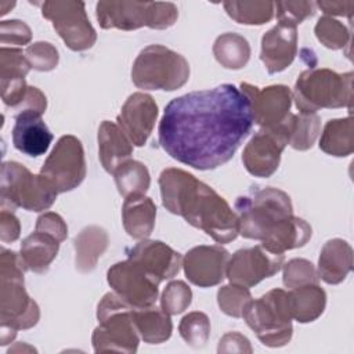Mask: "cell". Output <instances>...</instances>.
Wrapping results in <instances>:
<instances>
[{
    "instance_id": "obj_1",
    "label": "cell",
    "mask_w": 354,
    "mask_h": 354,
    "mask_svg": "<svg viewBox=\"0 0 354 354\" xmlns=\"http://www.w3.org/2000/svg\"><path fill=\"white\" fill-rule=\"evenodd\" d=\"M253 126L248 97L234 84L192 91L171 100L158 127L162 149L196 170L227 163Z\"/></svg>"
},
{
    "instance_id": "obj_2",
    "label": "cell",
    "mask_w": 354,
    "mask_h": 354,
    "mask_svg": "<svg viewBox=\"0 0 354 354\" xmlns=\"http://www.w3.org/2000/svg\"><path fill=\"white\" fill-rule=\"evenodd\" d=\"M159 187L166 210L181 216L217 243H228L239 235V220L235 210L212 187L191 173L167 167L159 176Z\"/></svg>"
},
{
    "instance_id": "obj_3",
    "label": "cell",
    "mask_w": 354,
    "mask_h": 354,
    "mask_svg": "<svg viewBox=\"0 0 354 354\" xmlns=\"http://www.w3.org/2000/svg\"><path fill=\"white\" fill-rule=\"evenodd\" d=\"M28 270L21 254L1 249L0 254V321L1 325L19 329L33 328L40 318L37 303L24 285Z\"/></svg>"
},
{
    "instance_id": "obj_4",
    "label": "cell",
    "mask_w": 354,
    "mask_h": 354,
    "mask_svg": "<svg viewBox=\"0 0 354 354\" xmlns=\"http://www.w3.org/2000/svg\"><path fill=\"white\" fill-rule=\"evenodd\" d=\"M300 113L322 108H348L353 101V72L337 73L328 68H310L297 77L292 94Z\"/></svg>"
},
{
    "instance_id": "obj_5",
    "label": "cell",
    "mask_w": 354,
    "mask_h": 354,
    "mask_svg": "<svg viewBox=\"0 0 354 354\" xmlns=\"http://www.w3.org/2000/svg\"><path fill=\"white\" fill-rule=\"evenodd\" d=\"M239 234L248 239L263 241L283 218L293 214L290 196L272 187L254 189L235 201Z\"/></svg>"
},
{
    "instance_id": "obj_6",
    "label": "cell",
    "mask_w": 354,
    "mask_h": 354,
    "mask_svg": "<svg viewBox=\"0 0 354 354\" xmlns=\"http://www.w3.org/2000/svg\"><path fill=\"white\" fill-rule=\"evenodd\" d=\"M1 210L12 212L22 207L29 212H43L53 206L58 191L40 173H30L18 162H4L0 178Z\"/></svg>"
},
{
    "instance_id": "obj_7",
    "label": "cell",
    "mask_w": 354,
    "mask_h": 354,
    "mask_svg": "<svg viewBox=\"0 0 354 354\" xmlns=\"http://www.w3.org/2000/svg\"><path fill=\"white\" fill-rule=\"evenodd\" d=\"M98 326L93 332L95 353L120 351L136 353L140 335L133 321V307L123 301L115 292L104 295L97 307Z\"/></svg>"
},
{
    "instance_id": "obj_8",
    "label": "cell",
    "mask_w": 354,
    "mask_h": 354,
    "mask_svg": "<svg viewBox=\"0 0 354 354\" xmlns=\"http://www.w3.org/2000/svg\"><path fill=\"white\" fill-rule=\"evenodd\" d=\"M248 326L267 347H282L293 335L289 292L271 289L257 300H250L242 314Z\"/></svg>"
},
{
    "instance_id": "obj_9",
    "label": "cell",
    "mask_w": 354,
    "mask_h": 354,
    "mask_svg": "<svg viewBox=\"0 0 354 354\" xmlns=\"http://www.w3.org/2000/svg\"><path fill=\"white\" fill-rule=\"evenodd\" d=\"M189 79V64L178 53L151 44L140 51L133 68L131 80L138 88L174 91Z\"/></svg>"
},
{
    "instance_id": "obj_10",
    "label": "cell",
    "mask_w": 354,
    "mask_h": 354,
    "mask_svg": "<svg viewBox=\"0 0 354 354\" xmlns=\"http://www.w3.org/2000/svg\"><path fill=\"white\" fill-rule=\"evenodd\" d=\"M95 17L102 29H167L177 21L178 10L162 1H98Z\"/></svg>"
},
{
    "instance_id": "obj_11",
    "label": "cell",
    "mask_w": 354,
    "mask_h": 354,
    "mask_svg": "<svg viewBox=\"0 0 354 354\" xmlns=\"http://www.w3.org/2000/svg\"><path fill=\"white\" fill-rule=\"evenodd\" d=\"M41 15L51 21L53 28L72 51H84L94 46L97 33L90 24L84 3L73 0H51L39 4Z\"/></svg>"
},
{
    "instance_id": "obj_12",
    "label": "cell",
    "mask_w": 354,
    "mask_h": 354,
    "mask_svg": "<svg viewBox=\"0 0 354 354\" xmlns=\"http://www.w3.org/2000/svg\"><path fill=\"white\" fill-rule=\"evenodd\" d=\"M87 173L86 158L82 141L71 134L62 136L47 159L40 174L44 176L58 191V194L77 188Z\"/></svg>"
},
{
    "instance_id": "obj_13",
    "label": "cell",
    "mask_w": 354,
    "mask_h": 354,
    "mask_svg": "<svg viewBox=\"0 0 354 354\" xmlns=\"http://www.w3.org/2000/svg\"><path fill=\"white\" fill-rule=\"evenodd\" d=\"M290 115L292 112L275 127L260 129L246 144L242 152V162L248 173L267 178L277 171L282 151L289 144Z\"/></svg>"
},
{
    "instance_id": "obj_14",
    "label": "cell",
    "mask_w": 354,
    "mask_h": 354,
    "mask_svg": "<svg viewBox=\"0 0 354 354\" xmlns=\"http://www.w3.org/2000/svg\"><path fill=\"white\" fill-rule=\"evenodd\" d=\"M112 290L133 308L153 306L159 296V281L130 259L113 264L106 272Z\"/></svg>"
},
{
    "instance_id": "obj_15",
    "label": "cell",
    "mask_w": 354,
    "mask_h": 354,
    "mask_svg": "<svg viewBox=\"0 0 354 354\" xmlns=\"http://www.w3.org/2000/svg\"><path fill=\"white\" fill-rule=\"evenodd\" d=\"M283 266V254L271 253L261 245L239 249L230 256L225 277L231 283L252 288L275 275Z\"/></svg>"
},
{
    "instance_id": "obj_16",
    "label": "cell",
    "mask_w": 354,
    "mask_h": 354,
    "mask_svg": "<svg viewBox=\"0 0 354 354\" xmlns=\"http://www.w3.org/2000/svg\"><path fill=\"white\" fill-rule=\"evenodd\" d=\"M239 88L249 100L253 123L261 129L278 126L290 113L292 91L288 86L272 84L260 88L242 82Z\"/></svg>"
},
{
    "instance_id": "obj_17",
    "label": "cell",
    "mask_w": 354,
    "mask_h": 354,
    "mask_svg": "<svg viewBox=\"0 0 354 354\" xmlns=\"http://www.w3.org/2000/svg\"><path fill=\"white\" fill-rule=\"evenodd\" d=\"M228 260L230 253L223 246L199 245L185 253L183 268L191 283L199 288H210L225 278Z\"/></svg>"
},
{
    "instance_id": "obj_18",
    "label": "cell",
    "mask_w": 354,
    "mask_h": 354,
    "mask_svg": "<svg viewBox=\"0 0 354 354\" xmlns=\"http://www.w3.org/2000/svg\"><path fill=\"white\" fill-rule=\"evenodd\" d=\"M158 118L155 100L145 93H133L116 118L118 126L136 147L145 145Z\"/></svg>"
},
{
    "instance_id": "obj_19",
    "label": "cell",
    "mask_w": 354,
    "mask_h": 354,
    "mask_svg": "<svg viewBox=\"0 0 354 354\" xmlns=\"http://www.w3.org/2000/svg\"><path fill=\"white\" fill-rule=\"evenodd\" d=\"M127 259L140 264L159 282L173 278L183 267L181 254L162 241L141 239L127 250Z\"/></svg>"
},
{
    "instance_id": "obj_20",
    "label": "cell",
    "mask_w": 354,
    "mask_h": 354,
    "mask_svg": "<svg viewBox=\"0 0 354 354\" xmlns=\"http://www.w3.org/2000/svg\"><path fill=\"white\" fill-rule=\"evenodd\" d=\"M30 66L25 53L15 47H3L0 50V87L1 100L6 106L15 109L26 95L28 84L25 76Z\"/></svg>"
},
{
    "instance_id": "obj_21",
    "label": "cell",
    "mask_w": 354,
    "mask_h": 354,
    "mask_svg": "<svg viewBox=\"0 0 354 354\" xmlns=\"http://www.w3.org/2000/svg\"><path fill=\"white\" fill-rule=\"evenodd\" d=\"M297 54L296 26L278 22L261 37L260 59L270 75L285 71Z\"/></svg>"
},
{
    "instance_id": "obj_22",
    "label": "cell",
    "mask_w": 354,
    "mask_h": 354,
    "mask_svg": "<svg viewBox=\"0 0 354 354\" xmlns=\"http://www.w3.org/2000/svg\"><path fill=\"white\" fill-rule=\"evenodd\" d=\"M15 124L12 127V144L14 147L32 158L40 156L47 152L53 134L41 116L33 113L15 115Z\"/></svg>"
},
{
    "instance_id": "obj_23",
    "label": "cell",
    "mask_w": 354,
    "mask_h": 354,
    "mask_svg": "<svg viewBox=\"0 0 354 354\" xmlns=\"http://www.w3.org/2000/svg\"><path fill=\"white\" fill-rule=\"evenodd\" d=\"M98 158L105 171L112 173L133 153V144L118 126V123L104 120L98 127Z\"/></svg>"
},
{
    "instance_id": "obj_24",
    "label": "cell",
    "mask_w": 354,
    "mask_h": 354,
    "mask_svg": "<svg viewBox=\"0 0 354 354\" xmlns=\"http://www.w3.org/2000/svg\"><path fill=\"white\" fill-rule=\"evenodd\" d=\"M353 268V249L344 239L333 238L321 249L318 259V277L329 283L337 285L346 279Z\"/></svg>"
},
{
    "instance_id": "obj_25",
    "label": "cell",
    "mask_w": 354,
    "mask_h": 354,
    "mask_svg": "<svg viewBox=\"0 0 354 354\" xmlns=\"http://www.w3.org/2000/svg\"><path fill=\"white\" fill-rule=\"evenodd\" d=\"M156 206L145 195H130L124 199L122 207V221L129 236L134 239H147L155 227Z\"/></svg>"
},
{
    "instance_id": "obj_26",
    "label": "cell",
    "mask_w": 354,
    "mask_h": 354,
    "mask_svg": "<svg viewBox=\"0 0 354 354\" xmlns=\"http://www.w3.org/2000/svg\"><path fill=\"white\" fill-rule=\"evenodd\" d=\"M311 238V227L300 217L289 216L278 223L261 241V246L271 253L283 254L286 250L304 246Z\"/></svg>"
},
{
    "instance_id": "obj_27",
    "label": "cell",
    "mask_w": 354,
    "mask_h": 354,
    "mask_svg": "<svg viewBox=\"0 0 354 354\" xmlns=\"http://www.w3.org/2000/svg\"><path fill=\"white\" fill-rule=\"evenodd\" d=\"M59 241L48 234L35 231L22 241L19 254L28 270L36 274H44L57 257Z\"/></svg>"
},
{
    "instance_id": "obj_28",
    "label": "cell",
    "mask_w": 354,
    "mask_h": 354,
    "mask_svg": "<svg viewBox=\"0 0 354 354\" xmlns=\"http://www.w3.org/2000/svg\"><path fill=\"white\" fill-rule=\"evenodd\" d=\"M73 245L76 270L90 272L95 268L98 259L108 248V234L98 225H90L76 235Z\"/></svg>"
},
{
    "instance_id": "obj_29",
    "label": "cell",
    "mask_w": 354,
    "mask_h": 354,
    "mask_svg": "<svg viewBox=\"0 0 354 354\" xmlns=\"http://www.w3.org/2000/svg\"><path fill=\"white\" fill-rule=\"evenodd\" d=\"M133 321L140 337L148 344H159L170 339L173 324L170 315L160 307L133 308Z\"/></svg>"
},
{
    "instance_id": "obj_30",
    "label": "cell",
    "mask_w": 354,
    "mask_h": 354,
    "mask_svg": "<svg viewBox=\"0 0 354 354\" xmlns=\"http://www.w3.org/2000/svg\"><path fill=\"white\" fill-rule=\"evenodd\" d=\"M292 318L308 324L321 317L326 306V293L318 283L304 285L289 292Z\"/></svg>"
},
{
    "instance_id": "obj_31",
    "label": "cell",
    "mask_w": 354,
    "mask_h": 354,
    "mask_svg": "<svg viewBox=\"0 0 354 354\" xmlns=\"http://www.w3.org/2000/svg\"><path fill=\"white\" fill-rule=\"evenodd\" d=\"M319 148L328 155L344 158L354 151V129L353 118H342L329 120L321 134Z\"/></svg>"
},
{
    "instance_id": "obj_32",
    "label": "cell",
    "mask_w": 354,
    "mask_h": 354,
    "mask_svg": "<svg viewBox=\"0 0 354 354\" xmlns=\"http://www.w3.org/2000/svg\"><path fill=\"white\" fill-rule=\"evenodd\" d=\"M216 61L227 69H242L250 58V46L248 40L238 33H223L213 44Z\"/></svg>"
},
{
    "instance_id": "obj_33",
    "label": "cell",
    "mask_w": 354,
    "mask_h": 354,
    "mask_svg": "<svg viewBox=\"0 0 354 354\" xmlns=\"http://www.w3.org/2000/svg\"><path fill=\"white\" fill-rule=\"evenodd\" d=\"M113 177L119 194L124 198L130 195H145L151 184L147 166L138 160L131 159L120 165L113 171Z\"/></svg>"
},
{
    "instance_id": "obj_34",
    "label": "cell",
    "mask_w": 354,
    "mask_h": 354,
    "mask_svg": "<svg viewBox=\"0 0 354 354\" xmlns=\"http://www.w3.org/2000/svg\"><path fill=\"white\" fill-rule=\"evenodd\" d=\"M223 7L230 18L243 25H263L272 19L274 1H224Z\"/></svg>"
},
{
    "instance_id": "obj_35",
    "label": "cell",
    "mask_w": 354,
    "mask_h": 354,
    "mask_svg": "<svg viewBox=\"0 0 354 354\" xmlns=\"http://www.w3.org/2000/svg\"><path fill=\"white\" fill-rule=\"evenodd\" d=\"M321 131V119L317 113H299L290 115L289 144L293 149H310Z\"/></svg>"
},
{
    "instance_id": "obj_36",
    "label": "cell",
    "mask_w": 354,
    "mask_h": 354,
    "mask_svg": "<svg viewBox=\"0 0 354 354\" xmlns=\"http://www.w3.org/2000/svg\"><path fill=\"white\" fill-rule=\"evenodd\" d=\"M317 39L326 48L342 50L350 44V29L340 21L324 15L314 28Z\"/></svg>"
},
{
    "instance_id": "obj_37",
    "label": "cell",
    "mask_w": 354,
    "mask_h": 354,
    "mask_svg": "<svg viewBox=\"0 0 354 354\" xmlns=\"http://www.w3.org/2000/svg\"><path fill=\"white\" fill-rule=\"evenodd\" d=\"M178 332L188 346L194 348L203 347L210 335V321L206 314L192 311L183 317L178 325Z\"/></svg>"
},
{
    "instance_id": "obj_38",
    "label": "cell",
    "mask_w": 354,
    "mask_h": 354,
    "mask_svg": "<svg viewBox=\"0 0 354 354\" xmlns=\"http://www.w3.org/2000/svg\"><path fill=\"white\" fill-rule=\"evenodd\" d=\"M252 300L249 288L242 285L230 283L224 285L217 292V303L220 310L234 318H241L245 307Z\"/></svg>"
},
{
    "instance_id": "obj_39",
    "label": "cell",
    "mask_w": 354,
    "mask_h": 354,
    "mask_svg": "<svg viewBox=\"0 0 354 354\" xmlns=\"http://www.w3.org/2000/svg\"><path fill=\"white\" fill-rule=\"evenodd\" d=\"M283 267L282 282L289 289L318 283L319 277L314 264L306 259H292Z\"/></svg>"
},
{
    "instance_id": "obj_40",
    "label": "cell",
    "mask_w": 354,
    "mask_h": 354,
    "mask_svg": "<svg viewBox=\"0 0 354 354\" xmlns=\"http://www.w3.org/2000/svg\"><path fill=\"white\" fill-rule=\"evenodd\" d=\"M191 300V288L183 281H171L162 293L160 308L169 315H177L189 307Z\"/></svg>"
},
{
    "instance_id": "obj_41",
    "label": "cell",
    "mask_w": 354,
    "mask_h": 354,
    "mask_svg": "<svg viewBox=\"0 0 354 354\" xmlns=\"http://www.w3.org/2000/svg\"><path fill=\"white\" fill-rule=\"evenodd\" d=\"M25 57L30 68L39 72L53 71L58 65V50L48 41H36L26 47Z\"/></svg>"
},
{
    "instance_id": "obj_42",
    "label": "cell",
    "mask_w": 354,
    "mask_h": 354,
    "mask_svg": "<svg viewBox=\"0 0 354 354\" xmlns=\"http://www.w3.org/2000/svg\"><path fill=\"white\" fill-rule=\"evenodd\" d=\"M274 8L277 10V19L290 26H297L315 14V3L313 1H277Z\"/></svg>"
},
{
    "instance_id": "obj_43",
    "label": "cell",
    "mask_w": 354,
    "mask_h": 354,
    "mask_svg": "<svg viewBox=\"0 0 354 354\" xmlns=\"http://www.w3.org/2000/svg\"><path fill=\"white\" fill-rule=\"evenodd\" d=\"M32 32L30 28L19 21V19H11V21H1L0 24V41L3 47H7V44L12 46H25L30 41Z\"/></svg>"
},
{
    "instance_id": "obj_44",
    "label": "cell",
    "mask_w": 354,
    "mask_h": 354,
    "mask_svg": "<svg viewBox=\"0 0 354 354\" xmlns=\"http://www.w3.org/2000/svg\"><path fill=\"white\" fill-rule=\"evenodd\" d=\"M35 231L48 234L54 236L57 241L64 242L68 236V227L64 218L54 213V212H46L36 220V228Z\"/></svg>"
},
{
    "instance_id": "obj_45",
    "label": "cell",
    "mask_w": 354,
    "mask_h": 354,
    "mask_svg": "<svg viewBox=\"0 0 354 354\" xmlns=\"http://www.w3.org/2000/svg\"><path fill=\"white\" fill-rule=\"evenodd\" d=\"M46 108H47L46 95L37 87L29 86L25 98L12 111H14V116L19 113H33V115L41 116L46 112Z\"/></svg>"
},
{
    "instance_id": "obj_46",
    "label": "cell",
    "mask_w": 354,
    "mask_h": 354,
    "mask_svg": "<svg viewBox=\"0 0 354 354\" xmlns=\"http://www.w3.org/2000/svg\"><path fill=\"white\" fill-rule=\"evenodd\" d=\"M218 353H252L250 342L248 337L241 335L239 332H228L225 333L217 347Z\"/></svg>"
},
{
    "instance_id": "obj_47",
    "label": "cell",
    "mask_w": 354,
    "mask_h": 354,
    "mask_svg": "<svg viewBox=\"0 0 354 354\" xmlns=\"http://www.w3.org/2000/svg\"><path fill=\"white\" fill-rule=\"evenodd\" d=\"M21 224L12 212L1 210L0 213V239L3 243L14 242L19 238Z\"/></svg>"
},
{
    "instance_id": "obj_48",
    "label": "cell",
    "mask_w": 354,
    "mask_h": 354,
    "mask_svg": "<svg viewBox=\"0 0 354 354\" xmlns=\"http://www.w3.org/2000/svg\"><path fill=\"white\" fill-rule=\"evenodd\" d=\"M315 6L319 7L328 17L340 15L348 17L351 19L354 1H317Z\"/></svg>"
}]
</instances>
